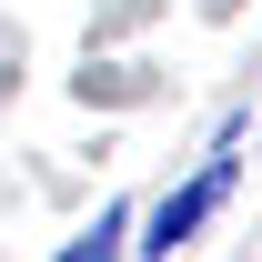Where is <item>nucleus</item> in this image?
Instances as JSON below:
<instances>
[{"label":"nucleus","mask_w":262,"mask_h":262,"mask_svg":"<svg viewBox=\"0 0 262 262\" xmlns=\"http://www.w3.org/2000/svg\"><path fill=\"white\" fill-rule=\"evenodd\" d=\"M222 202H232V141L192 171V182H182V192H162V202H151V222H141V252H182V242H192V232L212 222Z\"/></svg>","instance_id":"f257e3e1"},{"label":"nucleus","mask_w":262,"mask_h":262,"mask_svg":"<svg viewBox=\"0 0 262 262\" xmlns=\"http://www.w3.org/2000/svg\"><path fill=\"white\" fill-rule=\"evenodd\" d=\"M151 91V71L141 61H111V71H81V101H141Z\"/></svg>","instance_id":"f03ea898"},{"label":"nucleus","mask_w":262,"mask_h":262,"mask_svg":"<svg viewBox=\"0 0 262 262\" xmlns=\"http://www.w3.org/2000/svg\"><path fill=\"white\" fill-rule=\"evenodd\" d=\"M121 232H131V212H101L91 232H81V242H61L71 262H101V252H121Z\"/></svg>","instance_id":"7ed1b4c3"}]
</instances>
